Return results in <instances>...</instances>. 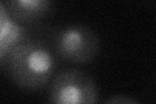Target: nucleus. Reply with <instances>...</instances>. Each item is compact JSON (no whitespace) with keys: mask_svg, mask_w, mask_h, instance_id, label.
Segmentation results:
<instances>
[{"mask_svg":"<svg viewBox=\"0 0 156 104\" xmlns=\"http://www.w3.org/2000/svg\"><path fill=\"white\" fill-rule=\"evenodd\" d=\"M4 64L12 81L29 90L44 86L52 78L56 68L52 52L37 42L22 43L9 53Z\"/></svg>","mask_w":156,"mask_h":104,"instance_id":"nucleus-1","label":"nucleus"},{"mask_svg":"<svg viewBox=\"0 0 156 104\" xmlns=\"http://www.w3.org/2000/svg\"><path fill=\"white\" fill-rule=\"evenodd\" d=\"M55 48L57 55L66 61L87 64L98 56L100 43L92 29L82 25H73L58 31Z\"/></svg>","mask_w":156,"mask_h":104,"instance_id":"nucleus-2","label":"nucleus"},{"mask_svg":"<svg viewBox=\"0 0 156 104\" xmlns=\"http://www.w3.org/2000/svg\"><path fill=\"white\" fill-rule=\"evenodd\" d=\"M2 4L9 16L20 23L38 21L44 17L52 7V3L48 0H12Z\"/></svg>","mask_w":156,"mask_h":104,"instance_id":"nucleus-5","label":"nucleus"},{"mask_svg":"<svg viewBox=\"0 0 156 104\" xmlns=\"http://www.w3.org/2000/svg\"><path fill=\"white\" fill-rule=\"evenodd\" d=\"M26 30L14 18L9 16L3 4H0V59L4 63L9 53L25 43Z\"/></svg>","mask_w":156,"mask_h":104,"instance_id":"nucleus-4","label":"nucleus"},{"mask_svg":"<svg viewBox=\"0 0 156 104\" xmlns=\"http://www.w3.org/2000/svg\"><path fill=\"white\" fill-rule=\"evenodd\" d=\"M50 102L51 104H96V83L89 74L81 70H65L53 80Z\"/></svg>","mask_w":156,"mask_h":104,"instance_id":"nucleus-3","label":"nucleus"},{"mask_svg":"<svg viewBox=\"0 0 156 104\" xmlns=\"http://www.w3.org/2000/svg\"><path fill=\"white\" fill-rule=\"evenodd\" d=\"M104 104H139L135 99L126 96V95H115L108 98L104 102Z\"/></svg>","mask_w":156,"mask_h":104,"instance_id":"nucleus-6","label":"nucleus"}]
</instances>
